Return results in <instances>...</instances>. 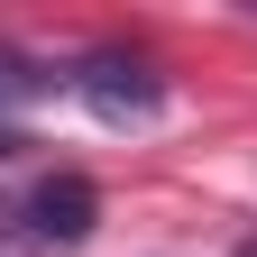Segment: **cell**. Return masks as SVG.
<instances>
[{"label":"cell","instance_id":"1","mask_svg":"<svg viewBox=\"0 0 257 257\" xmlns=\"http://www.w3.org/2000/svg\"><path fill=\"white\" fill-rule=\"evenodd\" d=\"M74 92H83L101 119H147L156 101H166V83H156L138 55H92L83 74H74Z\"/></svg>","mask_w":257,"mask_h":257},{"label":"cell","instance_id":"2","mask_svg":"<svg viewBox=\"0 0 257 257\" xmlns=\"http://www.w3.org/2000/svg\"><path fill=\"white\" fill-rule=\"evenodd\" d=\"M92 211H101V193H92L83 175H46L37 193H28V230H37V239H55V248L92 239Z\"/></svg>","mask_w":257,"mask_h":257},{"label":"cell","instance_id":"3","mask_svg":"<svg viewBox=\"0 0 257 257\" xmlns=\"http://www.w3.org/2000/svg\"><path fill=\"white\" fill-rule=\"evenodd\" d=\"M28 92H37V74H28V64L0 46V101H28Z\"/></svg>","mask_w":257,"mask_h":257},{"label":"cell","instance_id":"4","mask_svg":"<svg viewBox=\"0 0 257 257\" xmlns=\"http://www.w3.org/2000/svg\"><path fill=\"white\" fill-rule=\"evenodd\" d=\"M10 156H19V138H10V128H0V166H10Z\"/></svg>","mask_w":257,"mask_h":257}]
</instances>
